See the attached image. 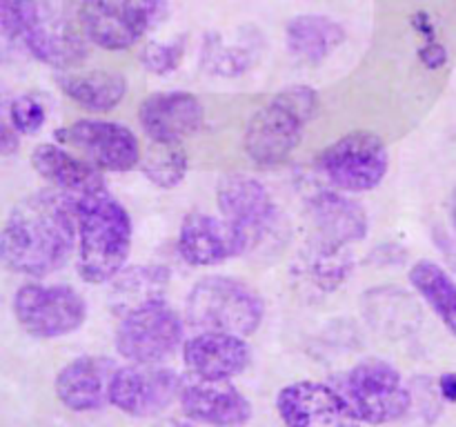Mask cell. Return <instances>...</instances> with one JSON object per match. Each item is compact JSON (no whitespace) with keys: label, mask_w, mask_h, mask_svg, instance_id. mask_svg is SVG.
Segmentation results:
<instances>
[{"label":"cell","mask_w":456,"mask_h":427,"mask_svg":"<svg viewBox=\"0 0 456 427\" xmlns=\"http://www.w3.org/2000/svg\"><path fill=\"white\" fill-rule=\"evenodd\" d=\"M450 218H452V227L456 231V187L452 191V198H450Z\"/></svg>","instance_id":"e575fe53"},{"label":"cell","mask_w":456,"mask_h":427,"mask_svg":"<svg viewBox=\"0 0 456 427\" xmlns=\"http://www.w3.org/2000/svg\"><path fill=\"white\" fill-rule=\"evenodd\" d=\"M78 274L85 283L114 280L132 252V218L107 189L76 200Z\"/></svg>","instance_id":"7a4b0ae2"},{"label":"cell","mask_w":456,"mask_h":427,"mask_svg":"<svg viewBox=\"0 0 456 427\" xmlns=\"http://www.w3.org/2000/svg\"><path fill=\"white\" fill-rule=\"evenodd\" d=\"M47 120V114H45L43 102L38 101L31 93H22V96H16L9 105V123L16 129L18 133H36L40 132V127Z\"/></svg>","instance_id":"f546056e"},{"label":"cell","mask_w":456,"mask_h":427,"mask_svg":"<svg viewBox=\"0 0 456 427\" xmlns=\"http://www.w3.org/2000/svg\"><path fill=\"white\" fill-rule=\"evenodd\" d=\"M185 378L163 363L118 365L110 385V407L129 418H160L178 405Z\"/></svg>","instance_id":"52a82bcc"},{"label":"cell","mask_w":456,"mask_h":427,"mask_svg":"<svg viewBox=\"0 0 456 427\" xmlns=\"http://www.w3.org/2000/svg\"><path fill=\"white\" fill-rule=\"evenodd\" d=\"M58 87L76 105L89 111H110L120 105L127 93V80L116 71H89V74L58 76Z\"/></svg>","instance_id":"d4e9b609"},{"label":"cell","mask_w":456,"mask_h":427,"mask_svg":"<svg viewBox=\"0 0 456 427\" xmlns=\"http://www.w3.org/2000/svg\"><path fill=\"white\" fill-rule=\"evenodd\" d=\"M436 387H439L441 400H445V403H456V372L441 374L439 381H436Z\"/></svg>","instance_id":"d6a6232c"},{"label":"cell","mask_w":456,"mask_h":427,"mask_svg":"<svg viewBox=\"0 0 456 427\" xmlns=\"http://www.w3.org/2000/svg\"><path fill=\"white\" fill-rule=\"evenodd\" d=\"M18 145H20V133L12 127V123H3V127H0V154H16Z\"/></svg>","instance_id":"1f68e13d"},{"label":"cell","mask_w":456,"mask_h":427,"mask_svg":"<svg viewBox=\"0 0 456 427\" xmlns=\"http://www.w3.org/2000/svg\"><path fill=\"white\" fill-rule=\"evenodd\" d=\"M58 141L74 147L76 154L101 172H129L141 165V145L136 133L111 120H76L56 132Z\"/></svg>","instance_id":"4fadbf2b"},{"label":"cell","mask_w":456,"mask_h":427,"mask_svg":"<svg viewBox=\"0 0 456 427\" xmlns=\"http://www.w3.org/2000/svg\"><path fill=\"white\" fill-rule=\"evenodd\" d=\"M169 274L165 267H129L123 270L114 278V287H111V307L118 314H127V311L138 310V307L147 305V302L163 301L165 289H167Z\"/></svg>","instance_id":"4316f807"},{"label":"cell","mask_w":456,"mask_h":427,"mask_svg":"<svg viewBox=\"0 0 456 427\" xmlns=\"http://www.w3.org/2000/svg\"><path fill=\"white\" fill-rule=\"evenodd\" d=\"M276 414L283 427H361L334 383H288L276 394Z\"/></svg>","instance_id":"5bb4252c"},{"label":"cell","mask_w":456,"mask_h":427,"mask_svg":"<svg viewBox=\"0 0 456 427\" xmlns=\"http://www.w3.org/2000/svg\"><path fill=\"white\" fill-rule=\"evenodd\" d=\"M0 27L40 62L69 67L83 60L85 44L78 34H56L47 27L40 0H0Z\"/></svg>","instance_id":"8fae6325"},{"label":"cell","mask_w":456,"mask_h":427,"mask_svg":"<svg viewBox=\"0 0 456 427\" xmlns=\"http://www.w3.org/2000/svg\"><path fill=\"white\" fill-rule=\"evenodd\" d=\"M261 36L254 27L236 29L234 36L212 31L205 36L203 49H200V62L203 69L221 78H236L254 67L261 53Z\"/></svg>","instance_id":"603a6c76"},{"label":"cell","mask_w":456,"mask_h":427,"mask_svg":"<svg viewBox=\"0 0 456 427\" xmlns=\"http://www.w3.org/2000/svg\"><path fill=\"white\" fill-rule=\"evenodd\" d=\"M310 218L314 222L316 238L325 243L350 247L368 236V212L361 203L341 191L323 189L310 198Z\"/></svg>","instance_id":"ffe728a7"},{"label":"cell","mask_w":456,"mask_h":427,"mask_svg":"<svg viewBox=\"0 0 456 427\" xmlns=\"http://www.w3.org/2000/svg\"><path fill=\"white\" fill-rule=\"evenodd\" d=\"M185 53V38H174L172 43H147L141 52V62L151 74H169L176 69Z\"/></svg>","instance_id":"f1b7e54d"},{"label":"cell","mask_w":456,"mask_h":427,"mask_svg":"<svg viewBox=\"0 0 456 427\" xmlns=\"http://www.w3.org/2000/svg\"><path fill=\"white\" fill-rule=\"evenodd\" d=\"M265 316V302L254 287L232 276H205L190 289L185 318L199 332L249 336Z\"/></svg>","instance_id":"5b68a950"},{"label":"cell","mask_w":456,"mask_h":427,"mask_svg":"<svg viewBox=\"0 0 456 427\" xmlns=\"http://www.w3.org/2000/svg\"><path fill=\"white\" fill-rule=\"evenodd\" d=\"M118 365L107 356L85 354L58 369L53 394L71 414H96L110 405V385Z\"/></svg>","instance_id":"2e32d148"},{"label":"cell","mask_w":456,"mask_h":427,"mask_svg":"<svg viewBox=\"0 0 456 427\" xmlns=\"http://www.w3.org/2000/svg\"><path fill=\"white\" fill-rule=\"evenodd\" d=\"M183 416L203 427H245L254 418V405L234 381L185 378L178 399Z\"/></svg>","instance_id":"9a60e30c"},{"label":"cell","mask_w":456,"mask_h":427,"mask_svg":"<svg viewBox=\"0 0 456 427\" xmlns=\"http://www.w3.org/2000/svg\"><path fill=\"white\" fill-rule=\"evenodd\" d=\"M334 385L361 425H392L403 421L414 407L412 385L399 367L383 359L359 360L346 369Z\"/></svg>","instance_id":"277c9868"},{"label":"cell","mask_w":456,"mask_h":427,"mask_svg":"<svg viewBox=\"0 0 456 427\" xmlns=\"http://www.w3.org/2000/svg\"><path fill=\"white\" fill-rule=\"evenodd\" d=\"M13 316L31 338L52 341L83 327L87 302L69 285L27 283L13 296Z\"/></svg>","instance_id":"30bf717a"},{"label":"cell","mask_w":456,"mask_h":427,"mask_svg":"<svg viewBox=\"0 0 456 427\" xmlns=\"http://www.w3.org/2000/svg\"><path fill=\"white\" fill-rule=\"evenodd\" d=\"M150 427H203V425L190 421V418L183 416V414L181 416H167V414H165V416L154 418V423H151Z\"/></svg>","instance_id":"836d02e7"},{"label":"cell","mask_w":456,"mask_h":427,"mask_svg":"<svg viewBox=\"0 0 456 427\" xmlns=\"http://www.w3.org/2000/svg\"><path fill=\"white\" fill-rule=\"evenodd\" d=\"M410 283L419 296L456 338V280L435 261H417L410 270Z\"/></svg>","instance_id":"484cf974"},{"label":"cell","mask_w":456,"mask_h":427,"mask_svg":"<svg viewBox=\"0 0 456 427\" xmlns=\"http://www.w3.org/2000/svg\"><path fill=\"white\" fill-rule=\"evenodd\" d=\"M167 0H83L78 25L89 43L110 52L136 44L160 18Z\"/></svg>","instance_id":"8992f818"},{"label":"cell","mask_w":456,"mask_h":427,"mask_svg":"<svg viewBox=\"0 0 456 427\" xmlns=\"http://www.w3.org/2000/svg\"><path fill=\"white\" fill-rule=\"evenodd\" d=\"M316 167L338 191L361 194L381 185L390 167V154L377 133L352 132L325 147Z\"/></svg>","instance_id":"ba28073f"},{"label":"cell","mask_w":456,"mask_h":427,"mask_svg":"<svg viewBox=\"0 0 456 427\" xmlns=\"http://www.w3.org/2000/svg\"><path fill=\"white\" fill-rule=\"evenodd\" d=\"M181 316L163 301L127 311L116 329L114 345L127 363H165L185 345Z\"/></svg>","instance_id":"9c48e42d"},{"label":"cell","mask_w":456,"mask_h":427,"mask_svg":"<svg viewBox=\"0 0 456 427\" xmlns=\"http://www.w3.org/2000/svg\"><path fill=\"white\" fill-rule=\"evenodd\" d=\"M181 351L187 374L203 381H234L252 363L245 336L230 332H199Z\"/></svg>","instance_id":"e0dca14e"},{"label":"cell","mask_w":456,"mask_h":427,"mask_svg":"<svg viewBox=\"0 0 456 427\" xmlns=\"http://www.w3.org/2000/svg\"><path fill=\"white\" fill-rule=\"evenodd\" d=\"M352 265L354 261L350 256V249L314 238L305 249L298 252L292 271L298 287L305 292L332 294L346 283Z\"/></svg>","instance_id":"7402d4cb"},{"label":"cell","mask_w":456,"mask_h":427,"mask_svg":"<svg viewBox=\"0 0 456 427\" xmlns=\"http://www.w3.org/2000/svg\"><path fill=\"white\" fill-rule=\"evenodd\" d=\"M31 167L74 200L105 189V176L101 169L87 163L83 156L71 154L58 145L43 142L36 147L31 151Z\"/></svg>","instance_id":"44dd1931"},{"label":"cell","mask_w":456,"mask_h":427,"mask_svg":"<svg viewBox=\"0 0 456 427\" xmlns=\"http://www.w3.org/2000/svg\"><path fill=\"white\" fill-rule=\"evenodd\" d=\"M419 58H421V62L428 69H441V67L448 62V49L441 43H436V40H428V43L419 49Z\"/></svg>","instance_id":"4dcf8cb0"},{"label":"cell","mask_w":456,"mask_h":427,"mask_svg":"<svg viewBox=\"0 0 456 427\" xmlns=\"http://www.w3.org/2000/svg\"><path fill=\"white\" fill-rule=\"evenodd\" d=\"M218 209L223 218L239 231L245 252L258 249L279 230V212L270 191L252 176L230 173L216 187Z\"/></svg>","instance_id":"7c38bea8"},{"label":"cell","mask_w":456,"mask_h":427,"mask_svg":"<svg viewBox=\"0 0 456 427\" xmlns=\"http://www.w3.org/2000/svg\"><path fill=\"white\" fill-rule=\"evenodd\" d=\"M178 254L191 267H214L245 254V243L225 218L191 212L181 222Z\"/></svg>","instance_id":"ac0fdd59"},{"label":"cell","mask_w":456,"mask_h":427,"mask_svg":"<svg viewBox=\"0 0 456 427\" xmlns=\"http://www.w3.org/2000/svg\"><path fill=\"white\" fill-rule=\"evenodd\" d=\"M138 120L154 142H178L194 136L205 120V109L190 92H159L138 109Z\"/></svg>","instance_id":"d6986e66"},{"label":"cell","mask_w":456,"mask_h":427,"mask_svg":"<svg viewBox=\"0 0 456 427\" xmlns=\"http://www.w3.org/2000/svg\"><path fill=\"white\" fill-rule=\"evenodd\" d=\"M76 238V200L56 187L38 189L9 212L0 236V256L13 274L45 278L67 265Z\"/></svg>","instance_id":"6da1fadb"},{"label":"cell","mask_w":456,"mask_h":427,"mask_svg":"<svg viewBox=\"0 0 456 427\" xmlns=\"http://www.w3.org/2000/svg\"><path fill=\"white\" fill-rule=\"evenodd\" d=\"M187 160L185 149L178 142H154L147 147L141 158V169L151 185L160 189H174L187 176Z\"/></svg>","instance_id":"83f0119b"},{"label":"cell","mask_w":456,"mask_h":427,"mask_svg":"<svg viewBox=\"0 0 456 427\" xmlns=\"http://www.w3.org/2000/svg\"><path fill=\"white\" fill-rule=\"evenodd\" d=\"M288 47L305 62H321L343 44L346 29L337 20L319 13H303L288 22Z\"/></svg>","instance_id":"cb8c5ba5"},{"label":"cell","mask_w":456,"mask_h":427,"mask_svg":"<svg viewBox=\"0 0 456 427\" xmlns=\"http://www.w3.org/2000/svg\"><path fill=\"white\" fill-rule=\"evenodd\" d=\"M316 109L319 96L307 85L281 89L248 123L243 138L245 154L261 167L285 163L303 141V132L314 118Z\"/></svg>","instance_id":"3957f363"}]
</instances>
